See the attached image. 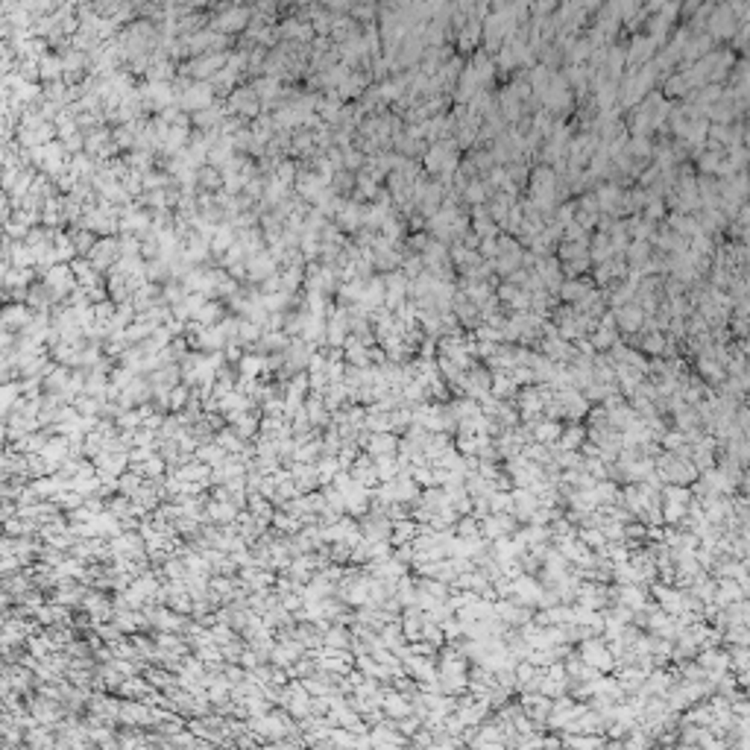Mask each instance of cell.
<instances>
[{"mask_svg":"<svg viewBox=\"0 0 750 750\" xmlns=\"http://www.w3.org/2000/svg\"><path fill=\"white\" fill-rule=\"evenodd\" d=\"M577 657H581L586 666L598 668L601 674H610L612 668H616V659H612L610 648H607V639H598L595 633L581 639V650H577Z\"/></svg>","mask_w":750,"mask_h":750,"instance_id":"obj_2","label":"cell"},{"mask_svg":"<svg viewBox=\"0 0 750 750\" xmlns=\"http://www.w3.org/2000/svg\"><path fill=\"white\" fill-rule=\"evenodd\" d=\"M709 30H712V35H718V39H730L733 35V12L730 9H718L709 21Z\"/></svg>","mask_w":750,"mask_h":750,"instance_id":"obj_14","label":"cell"},{"mask_svg":"<svg viewBox=\"0 0 750 750\" xmlns=\"http://www.w3.org/2000/svg\"><path fill=\"white\" fill-rule=\"evenodd\" d=\"M616 252H612V243H610V238H607V232H601V235H595V241L589 243V258H592V261H607V258H612Z\"/></svg>","mask_w":750,"mask_h":750,"instance_id":"obj_17","label":"cell"},{"mask_svg":"<svg viewBox=\"0 0 750 750\" xmlns=\"http://www.w3.org/2000/svg\"><path fill=\"white\" fill-rule=\"evenodd\" d=\"M624 250H627V258H630V267H642L648 258H650L654 243H650V241H630Z\"/></svg>","mask_w":750,"mask_h":750,"instance_id":"obj_16","label":"cell"},{"mask_svg":"<svg viewBox=\"0 0 750 750\" xmlns=\"http://www.w3.org/2000/svg\"><path fill=\"white\" fill-rule=\"evenodd\" d=\"M654 47H657V41L650 39V35H642V39H636L633 47H630V53H627V62H630L633 68L642 65V62H648V59L654 56Z\"/></svg>","mask_w":750,"mask_h":750,"instance_id":"obj_11","label":"cell"},{"mask_svg":"<svg viewBox=\"0 0 750 750\" xmlns=\"http://www.w3.org/2000/svg\"><path fill=\"white\" fill-rule=\"evenodd\" d=\"M478 527H481L484 539L510 536L516 531V516L513 513H487L484 519H478Z\"/></svg>","mask_w":750,"mask_h":750,"instance_id":"obj_4","label":"cell"},{"mask_svg":"<svg viewBox=\"0 0 750 750\" xmlns=\"http://www.w3.org/2000/svg\"><path fill=\"white\" fill-rule=\"evenodd\" d=\"M654 472L659 475V481H666V484L688 487L692 481H697V469L692 466V460H688L686 454H677V451L657 454L654 458Z\"/></svg>","mask_w":750,"mask_h":750,"instance_id":"obj_1","label":"cell"},{"mask_svg":"<svg viewBox=\"0 0 750 750\" xmlns=\"http://www.w3.org/2000/svg\"><path fill=\"white\" fill-rule=\"evenodd\" d=\"M662 94H666V97H686L688 94V82L683 79V73H674V77H668Z\"/></svg>","mask_w":750,"mask_h":750,"instance_id":"obj_20","label":"cell"},{"mask_svg":"<svg viewBox=\"0 0 750 750\" xmlns=\"http://www.w3.org/2000/svg\"><path fill=\"white\" fill-rule=\"evenodd\" d=\"M340 223L346 226V229L361 226L364 223V208L361 205H346V208H343V214H340Z\"/></svg>","mask_w":750,"mask_h":750,"instance_id":"obj_21","label":"cell"},{"mask_svg":"<svg viewBox=\"0 0 750 750\" xmlns=\"http://www.w3.org/2000/svg\"><path fill=\"white\" fill-rule=\"evenodd\" d=\"M589 290H592V281L583 279V276H574V279H569V281H560L557 297H560L563 302L572 305V302H577V299H583Z\"/></svg>","mask_w":750,"mask_h":750,"instance_id":"obj_9","label":"cell"},{"mask_svg":"<svg viewBox=\"0 0 750 750\" xmlns=\"http://www.w3.org/2000/svg\"><path fill=\"white\" fill-rule=\"evenodd\" d=\"M243 21H247V12L238 9V12H229V15H223L217 24H220L223 30H238V27H243Z\"/></svg>","mask_w":750,"mask_h":750,"instance_id":"obj_22","label":"cell"},{"mask_svg":"<svg viewBox=\"0 0 750 750\" xmlns=\"http://www.w3.org/2000/svg\"><path fill=\"white\" fill-rule=\"evenodd\" d=\"M355 481H358L361 487H375L378 484V472H375V463L370 460H361L358 466H355Z\"/></svg>","mask_w":750,"mask_h":750,"instance_id":"obj_18","label":"cell"},{"mask_svg":"<svg viewBox=\"0 0 750 750\" xmlns=\"http://www.w3.org/2000/svg\"><path fill=\"white\" fill-rule=\"evenodd\" d=\"M519 706L527 718H531L534 724H539L536 730H545L543 724L548 718V712H551V697L543 695V692H522V700H519Z\"/></svg>","mask_w":750,"mask_h":750,"instance_id":"obj_5","label":"cell"},{"mask_svg":"<svg viewBox=\"0 0 750 750\" xmlns=\"http://www.w3.org/2000/svg\"><path fill=\"white\" fill-rule=\"evenodd\" d=\"M627 153H630L633 158H648L650 153H654V147H650L648 135H633L630 144H627Z\"/></svg>","mask_w":750,"mask_h":750,"instance_id":"obj_19","label":"cell"},{"mask_svg":"<svg viewBox=\"0 0 750 750\" xmlns=\"http://www.w3.org/2000/svg\"><path fill=\"white\" fill-rule=\"evenodd\" d=\"M747 589H742L739 583L733 581V577H721V583H715V592H712V604L715 607H727L733 604V601H739L744 598Z\"/></svg>","mask_w":750,"mask_h":750,"instance_id":"obj_8","label":"cell"},{"mask_svg":"<svg viewBox=\"0 0 750 750\" xmlns=\"http://www.w3.org/2000/svg\"><path fill=\"white\" fill-rule=\"evenodd\" d=\"M583 440H586V428L577 425V422H572L569 428H563V431H560L557 446H560V449H569V451H577V449L583 446Z\"/></svg>","mask_w":750,"mask_h":750,"instance_id":"obj_13","label":"cell"},{"mask_svg":"<svg viewBox=\"0 0 750 750\" xmlns=\"http://www.w3.org/2000/svg\"><path fill=\"white\" fill-rule=\"evenodd\" d=\"M366 442H370L366 449H370L373 458H378V454H393L399 449V440L393 431H375L373 437H366Z\"/></svg>","mask_w":750,"mask_h":750,"instance_id":"obj_10","label":"cell"},{"mask_svg":"<svg viewBox=\"0 0 750 750\" xmlns=\"http://www.w3.org/2000/svg\"><path fill=\"white\" fill-rule=\"evenodd\" d=\"M595 203H598V212H607V214H624V191L616 185V182H607L595 191Z\"/></svg>","mask_w":750,"mask_h":750,"instance_id":"obj_7","label":"cell"},{"mask_svg":"<svg viewBox=\"0 0 750 750\" xmlns=\"http://www.w3.org/2000/svg\"><path fill=\"white\" fill-rule=\"evenodd\" d=\"M361 162H364V156L361 153H352V150H346V167L352 170V167H361Z\"/></svg>","mask_w":750,"mask_h":750,"instance_id":"obj_23","label":"cell"},{"mask_svg":"<svg viewBox=\"0 0 750 750\" xmlns=\"http://www.w3.org/2000/svg\"><path fill=\"white\" fill-rule=\"evenodd\" d=\"M612 319H616V328H621L624 335H636V331H642L645 311L630 299V302H624V305H616V311H612Z\"/></svg>","mask_w":750,"mask_h":750,"instance_id":"obj_6","label":"cell"},{"mask_svg":"<svg viewBox=\"0 0 750 750\" xmlns=\"http://www.w3.org/2000/svg\"><path fill=\"white\" fill-rule=\"evenodd\" d=\"M416 531H420V525L411 522L408 516H404V519H396V522H393V531H390V543H393V545L411 543V539L416 536Z\"/></svg>","mask_w":750,"mask_h":750,"instance_id":"obj_12","label":"cell"},{"mask_svg":"<svg viewBox=\"0 0 750 750\" xmlns=\"http://www.w3.org/2000/svg\"><path fill=\"white\" fill-rule=\"evenodd\" d=\"M666 335L662 331H645V337L639 340V349L648 352V355H657V358H662L666 355Z\"/></svg>","mask_w":750,"mask_h":750,"instance_id":"obj_15","label":"cell"},{"mask_svg":"<svg viewBox=\"0 0 750 750\" xmlns=\"http://www.w3.org/2000/svg\"><path fill=\"white\" fill-rule=\"evenodd\" d=\"M543 583L536 581L534 574H527V572H522V574H516L513 577V592H510V598L513 601H519V604H525V607H539V598H543Z\"/></svg>","mask_w":750,"mask_h":750,"instance_id":"obj_3","label":"cell"}]
</instances>
